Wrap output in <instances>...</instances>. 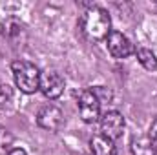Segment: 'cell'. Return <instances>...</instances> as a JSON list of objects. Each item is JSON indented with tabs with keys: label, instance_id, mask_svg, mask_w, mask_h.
<instances>
[{
	"label": "cell",
	"instance_id": "obj_6",
	"mask_svg": "<svg viewBox=\"0 0 157 155\" xmlns=\"http://www.w3.org/2000/svg\"><path fill=\"white\" fill-rule=\"evenodd\" d=\"M124 117L117 110H110L101 117V135L108 137L110 141H117L124 131Z\"/></svg>",
	"mask_w": 157,
	"mask_h": 155
},
{
	"label": "cell",
	"instance_id": "obj_11",
	"mask_svg": "<svg viewBox=\"0 0 157 155\" xmlns=\"http://www.w3.org/2000/svg\"><path fill=\"white\" fill-rule=\"evenodd\" d=\"M2 33L7 37V39H13V37H17V35H20V31H22V24L20 22H17L15 18H9V20H6L4 24H2Z\"/></svg>",
	"mask_w": 157,
	"mask_h": 155
},
{
	"label": "cell",
	"instance_id": "obj_1",
	"mask_svg": "<svg viewBox=\"0 0 157 155\" xmlns=\"http://www.w3.org/2000/svg\"><path fill=\"white\" fill-rule=\"evenodd\" d=\"M80 29L91 40H106L112 31V18L110 13L99 6H91L80 17Z\"/></svg>",
	"mask_w": 157,
	"mask_h": 155
},
{
	"label": "cell",
	"instance_id": "obj_2",
	"mask_svg": "<svg viewBox=\"0 0 157 155\" xmlns=\"http://www.w3.org/2000/svg\"><path fill=\"white\" fill-rule=\"evenodd\" d=\"M11 71H13V78H15V84L17 88L26 93V95H31L35 93L37 89H40V71L39 68L33 64V62H28V60H15L11 64Z\"/></svg>",
	"mask_w": 157,
	"mask_h": 155
},
{
	"label": "cell",
	"instance_id": "obj_8",
	"mask_svg": "<svg viewBox=\"0 0 157 155\" xmlns=\"http://www.w3.org/2000/svg\"><path fill=\"white\" fill-rule=\"evenodd\" d=\"M90 150H91V155H117L115 142L110 141L108 137L101 135V133L91 137V141H90Z\"/></svg>",
	"mask_w": 157,
	"mask_h": 155
},
{
	"label": "cell",
	"instance_id": "obj_5",
	"mask_svg": "<svg viewBox=\"0 0 157 155\" xmlns=\"http://www.w3.org/2000/svg\"><path fill=\"white\" fill-rule=\"evenodd\" d=\"M37 124L42 130L48 131H59L64 124V113L59 106L55 104H46L42 106L37 113Z\"/></svg>",
	"mask_w": 157,
	"mask_h": 155
},
{
	"label": "cell",
	"instance_id": "obj_14",
	"mask_svg": "<svg viewBox=\"0 0 157 155\" xmlns=\"http://www.w3.org/2000/svg\"><path fill=\"white\" fill-rule=\"evenodd\" d=\"M7 155H28V153H26L24 148H13V150L7 152Z\"/></svg>",
	"mask_w": 157,
	"mask_h": 155
},
{
	"label": "cell",
	"instance_id": "obj_3",
	"mask_svg": "<svg viewBox=\"0 0 157 155\" xmlns=\"http://www.w3.org/2000/svg\"><path fill=\"white\" fill-rule=\"evenodd\" d=\"M78 113H80V119L86 124H93V122L99 120V117H101V100L97 99V95H95V91L91 88L84 89L78 95Z\"/></svg>",
	"mask_w": 157,
	"mask_h": 155
},
{
	"label": "cell",
	"instance_id": "obj_13",
	"mask_svg": "<svg viewBox=\"0 0 157 155\" xmlns=\"http://www.w3.org/2000/svg\"><path fill=\"white\" fill-rule=\"evenodd\" d=\"M148 137L152 139V142H154V146H155V152H157V117H155V120L152 122V126H150V133H148Z\"/></svg>",
	"mask_w": 157,
	"mask_h": 155
},
{
	"label": "cell",
	"instance_id": "obj_12",
	"mask_svg": "<svg viewBox=\"0 0 157 155\" xmlns=\"http://www.w3.org/2000/svg\"><path fill=\"white\" fill-rule=\"evenodd\" d=\"M13 100V89L7 84H0V106H6Z\"/></svg>",
	"mask_w": 157,
	"mask_h": 155
},
{
	"label": "cell",
	"instance_id": "obj_10",
	"mask_svg": "<svg viewBox=\"0 0 157 155\" xmlns=\"http://www.w3.org/2000/svg\"><path fill=\"white\" fill-rule=\"evenodd\" d=\"M135 53H137V59H139V62H141V66H143L144 70H148V71H155L157 70V57L152 49H148V47H139Z\"/></svg>",
	"mask_w": 157,
	"mask_h": 155
},
{
	"label": "cell",
	"instance_id": "obj_4",
	"mask_svg": "<svg viewBox=\"0 0 157 155\" xmlns=\"http://www.w3.org/2000/svg\"><path fill=\"white\" fill-rule=\"evenodd\" d=\"M64 88H66V82L59 71L46 70L40 73V91L46 99H49V100L59 99L64 93Z\"/></svg>",
	"mask_w": 157,
	"mask_h": 155
},
{
	"label": "cell",
	"instance_id": "obj_9",
	"mask_svg": "<svg viewBox=\"0 0 157 155\" xmlns=\"http://www.w3.org/2000/svg\"><path fill=\"white\" fill-rule=\"evenodd\" d=\"M132 153L133 155H157L155 146L148 135H139L133 137L132 141Z\"/></svg>",
	"mask_w": 157,
	"mask_h": 155
},
{
	"label": "cell",
	"instance_id": "obj_7",
	"mask_svg": "<svg viewBox=\"0 0 157 155\" xmlns=\"http://www.w3.org/2000/svg\"><path fill=\"white\" fill-rule=\"evenodd\" d=\"M106 47L113 59H128L130 55L135 53V47L130 42V39L115 29H112L110 35L106 37Z\"/></svg>",
	"mask_w": 157,
	"mask_h": 155
}]
</instances>
